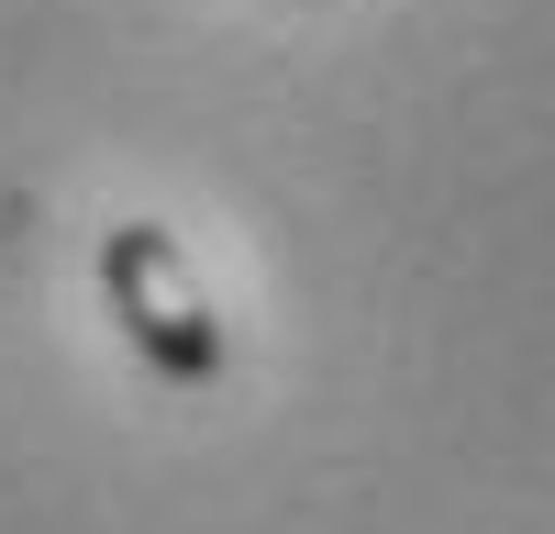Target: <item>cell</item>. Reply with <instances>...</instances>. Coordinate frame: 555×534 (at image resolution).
Segmentation results:
<instances>
[{"label":"cell","mask_w":555,"mask_h":534,"mask_svg":"<svg viewBox=\"0 0 555 534\" xmlns=\"http://www.w3.org/2000/svg\"><path fill=\"white\" fill-rule=\"evenodd\" d=\"M101 301H112L122 345L145 356L156 379H178V390H211L222 356H234L211 290H201V267H190V245H178L167 223H112V234H101Z\"/></svg>","instance_id":"obj_1"}]
</instances>
